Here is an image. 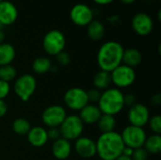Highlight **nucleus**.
Wrapping results in <instances>:
<instances>
[{"mask_svg": "<svg viewBox=\"0 0 161 160\" xmlns=\"http://www.w3.org/2000/svg\"><path fill=\"white\" fill-rule=\"evenodd\" d=\"M95 143L96 155L101 160H115L125 148L121 134L116 131L101 133Z\"/></svg>", "mask_w": 161, "mask_h": 160, "instance_id": "nucleus-1", "label": "nucleus"}, {"mask_svg": "<svg viewBox=\"0 0 161 160\" xmlns=\"http://www.w3.org/2000/svg\"><path fill=\"white\" fill-rule=\"evenodd\" d=\"M125 48L116 41L104 42L97 52L96 61L100 70L110 73L122 64Z\"/></svg>", "mask_w": 161, "mask_h": 160, "instance_id": "nucleus-2", "label": "nucleus"}, {"mask_svg": "<svg viewBox=\"0 0 161 160\" xmlns=\"http://www.w3.org/2000/svg\"><path fill=\"white\" fill-rule=\"evenodd\" d=\"M124 92L117 88H108L101 92L97 106L102 114L116 116L125 108Z\"/></svg>", "mask_w": 161, "mask_h": 160, "instance_id": "nucleus-3", "label": "nucleus"}, {"mask_svg": "<svg viewBox=\"0 0 161 160\" xmlns=\"http://www.w3.org/2000/svg\"><path fill=\"white\" fill-rule=\"evenodd\" d=\"M37 89V80L30 74H24L17 76L13 84V91L23 102H27L35 93Z\"/></svg>", "mask_w": 161, "mask_h": 160, "instance_id": "nucleus-4", "label": "nucleus"}, {"mask_svg": "<svg viewBox=\"0 0 161 160\" xmlns=\"http://www.w3.org/2000/svg\"><path fill=\"white\" fill-rule=\"evenodd\" d=\"M66 46L65 35L58 29H52L45 33L42 39V47L46 54L56 57L64 51Z\"/></svg>", "mask_w": 161, "mask_h": 160, "instance_id": "nucleus-5", "label": "nucleus"}, {"mask_svg": "<svg viewBox=\"0 0 161 160\" xmlns=\"http://www.w3.org/2000/svg\"><path fill=\"white\" fill-rule=\"evenodd\" d=\"M84 125L85 124L82 123L78 115H67L62 124H60V126L58 127L60 130L61 138L69 141L77 140L79 137L82 136Z\"/></svg>", "mask_w": 161, "mask_h": 160, "instance_id": "nucleus-6", "label": "nucleus"}, {"mask_svg": "<svg viewBox=\"0 0 161 160\" xmlns=\"http://www.w3.org/2000/svg\"><path fill=\"white\" fill-rule=\"evenodd\" d=\"M111 83L117 89H125L132 86L136 80V72L133 68L121 64L110 72Z\"/></svg>", "mask_w": 161, "mask_h": 160, "instance_id": "nucleus-7", "label": "nucleus"}, {"mask_svg": "<svg viewBox=\"0 0 161 160\" xmlns=\"http://www.w3.org/2000/svg\"><path fill=\"white\" fill-rule=\"evenodd\" d=\"M65 106L74 111L81 110L86 105L89 104L87 91L79 87H73L67 90L63 96Z\"/></svg>", "mask_w": 161, "mask_h": 160, "instance_id": "nucleus-8", "label": "nucleus"}, {"mask_svg": "<svg viewBox=\"0 0 161 160\" xmlns=\"http://www.w3.org/2000/svg\"><path fill=\"white\" fill-rule=\"evenodd\" d=\"M122 140L125 146L130 147L132 149H137L143 147L145 140L147 138L146 132L142 127L127 125L121 133Z\"/></svg>", "mask_w": 161, "mask_h": 160, "instance_id": "nucleus-9", "label": "nucleus"}, {"mask_svg": "<svg viewBox=\"0 0 161 160\" xmlns=\"http://www.w3.org/2000/svg\"><path fill=\"white\" fill-rule=\"evenodd\" d=\"M67 116L66 109L60 105H52L47 107L42 113V121L45 126L59 127Z\"/></svg>", "mask_w": 161, "mask_h": 160, "instance_id": "nucleus-10", "label": "nucleus"}, {"mask_svg": "<svg viewBox=\"0 0 161 160\" xmlns=\"http://www.w3.org/2000/svg\"><path fill=\"white\" fill-rule=\"evenodd\" d=\"M70 19L77 26H87L94 19V13L88 5L78 3L71 8Z\"/></svg>", "mask_w": 161, "mask_h": 160, "instance_id": "nucleus-11", "label": "nucleus"}, {"mask_svg": "<svg viewBox=\"0 0 161 160\" xmlns=\"http://www.w3.org/2000/svg\"><path fill=\"white\" fill-rule=\"evenodd\" d=\"M150 110L149 108L141 103H136L132 107L129 108L127 112V120L130 125L144 127L147 125L148 121L150 119Z\"/></svg>", "mask_w": 161, "mask_h": 160, "instance_id": "nucleus-12", "label": "nucleus"}, {"mask_svg": "<svg viewBox=\"0 0 161 160\" xmlns=\"http://www.w3.org/2000/svg\"><path fill=\"white\" fill-rule=\"evenodd\" d=\"M131 25L134 32L142 37L148 36L154 29L153 19L146 12L136 13L131 20Z\"/></svg>", "mask_w": 161, "mask_h": 160, "instance_id": "nucleus-13", "label": "nucleus"}, {"mask_svg": "<svg viewBox=\"0 0 161 160\" xmlns=\"http://www.w3.org/2000/svg\"><path fill=\"white\" fill-rule=\"evenodd\" d=\"M75 152L82 158L89 159L96 156V143L95 141L89 137L81 136L75 141Z\"/></svg>", "mask_w": 161, "mask_h": 160, "instance_id": "nucleus-14", "label": "nucleus"}, {"mask_svg": "<svg viewBox=\"0 0 161 160\" xmlns=\"http://www.w3.org/2000/svg\"><path fill=\"white\" fill-rule=\"evenodd\" d=\"M18 18V9L16 6L8 0L0 2V24L1 25H10Z\"/></svg>", "mask_w": 161, "mask_h": 160, "instance_id": "nucleus-15", "label": "nucleus"}, {"mask_svg": "<svg viewBox=\"0 0 161 160\" xmlns=\"http://www.w3.org/2000/svg\"><path fill=\"white\" fill-rule=\"evenodd\" d=\"M29 144L36 148L43 147L48 142L47 130L42 126H33L26 134Z\"/></svg>", "mask_w": 161, "mask_h": 160, "instance_id": "nucleus-16", "label": "nucleus"}, {"mask_svg": "<svg viewBox=\"0 0 161 160\" xmlns=\"http://www.w3.org/2000/svg\"><path fill=\"white\" fill-rule=\"evenodd\" d=\"M73 151V146L71 144V141L60 138L55 141H53L52 147H51V152L53 157L56 159L65 160L67 159Z\"/></svg>", "mask_w": 161, "mask_h": 160, "instance_id": "nucleus-17", "label": "nucleus"}, {"mask_svg": "<svg viewBox=\"0 0 161 160\" xmlns=\"http://www.w3.org/2000/svg\"><path fill=\"white\" fill-rule=\"evenodd\" d=\"M102 112L96 104H88L79 110V118L84 124H94L98 122Z\"/></svg>", "mask_w": 161, "mask_h": 160, "instance_id": "nucleus-18", "label": "nucleus"}, {"mask_svg": "<svg viewBox=\"0 0 161 160\" xmlns=\"http://www.w3.org/2000/svg\"><path fill=\"white\" fill-rule=\"evenodd\" d=\"M142 55L140 50L136 48L125 49L123 55V60H122L123 64L134 69L135 67L139 66L142 63Z\"/></svg>", "mask_w": 161, "mask_h": 160, "instance_id": "nucleus-19", "label": "nucleus"}, {"mask_svg": "<svg viewBox=\"0 0 161 160\" xmlns=\"http://www.w3.org/2000/svg\"><path fill=\"white\" fill-rule=\"evenodd\" d=\"M105 25L104 24L99 21L93 19L88 25H87V34L88 37L94 41H98L103 39L105 35Z\"/></svg>", "mask_w": 161, "mask_h": 160, "instance_id": "nucleus-20", "label": "nucleus"}, {"mask_svg": "<svg viewBox=\"0 0 161 160\" xmlns=\"http://www.w3.org/2000/svg\"><path fill=\"white\" fill-rule=\"evenodd\" d=\"M92 83H93V87L99 90L100 91H103L110 88V86L112 85L110 73L103 71V70L98 71L93 76Z\"/></svg>", "mask_w": 161, "mask_h": 160, "instance_id": "nucleus-21", "label": "nucleus"}, {"mask_svg": "<svg viewBox=\"0 0 161 160\" xmlns=\"http://www.w3.org/2000/svg\"><path fill=\"white\" fill-rule=\"evenodd\" d=\"M15 56L16 51L12 44L8 42L0 43V67L11 64Z\"/></svg>", "mask_w": 161, "mask_h": 160, "instance_id": "nucleus-22", "label": "nucleus"}, {"mask_svg": "<svg viewBox=\"0 0 161 160\" xmlns=\"http://www.w3.org/2000/svg\"><path fill=\"white\" fill-rule=\"evenodd\" d=\"M148 155H159L161 153V135L152 134L148 136L143 144Z\"/></svg>", "mask_w": 161, "mask_h": 160, "instance_id": "nucleus-23", "label": "nucleus"}, {"mask_svg": "<svg viewBox=\"0 0 161 160\" xmlns=\"http://www.w3.org/2000/svg\"><path fill=\"white\" fill-rule=\"evenodd\" d=\"M96 124L101 133H108V132L115 131L117 121L115 119V116L102 114Z\"/></svg>", "mask_w": 161, "mask_h": 160, "instance_id": "nucleus-24", "label": "nucleus"}, {"mask_svg": "<svg viewBox=\"0 0 161 160\" xmlns=\"http://www.w3.org/2000/svg\"><path fill=\"white\" fill-rule=\"evenodd\" d=\"M53 64L47 57H39L34 59L32 63V70L37 74H43L51 71Z\"/></svg>", "mask_w": 161, "mask_h": 160, "instance_id": "nucleus-25", "label": "nucleus"}, {"mask_svg": "<svg viewBox=\"0 0 161 160\" xmlns=\"http://www.w3.org/2000/svg\"><path fill=\"white\" fill-rule=\"evenodd\" d=\"M31 128V124L28 120L25 118H17L12 123V130L15 134L25 136Z\"/></svg>", "mask_w": 161, "mask_h": 160, "instance_id": "nucleus-26", "label": "nucleus"}, {"mask_svg": "<svg viewBox=\"0 0 161 160\" xmlns=\"http://www.w3.org/2000/svg\"><path fill=\"white\" fill-rule=\"evenodd\" d=\"M17 77V71L11 64L0 67V79L10 84Z\"/></svg>", "mask_w": 161, "mask_h": 160, "instance_id": "nucleus-27", "label": "nucleus"}, {"mask_svg": "<svg viewBox=\"0 0 161 160\" xmlns=\"http://www.w3.org/2000/svg\"><path fill=\"white\" fill-rule=\"evenodd\" d=\"M151 129V131L153 132V134H158L160 135L161 134V116L157 114L154 116H151L148 124H147Z\"/></svg>", "mask_w": 161, "mask_h": 160, "instance_id": "nucleus-28", "label": "nucleus"}, {"mask_svg": "<svg viewBox=\"0 0 161 160\" xmlns=\"http://www.w3.org/2000/svg\"><path fill=\"white\" fill-rule=\"evenodd\" d=\"M101 92L102 91H100L99 90H97L95 88L87 91V96H88L89 103L97 105V103H98V101L100 99V96H101Z\"/></svg>", "mask_w": 161, "mask_h": 160, "instance_id": "nucleus-29", "label": "nucleus"}, {"mask_svg": "<svg viewBox=\"0 0 161 160\" xmlns=\"http://www.w3.org/2000/svg\"><path fill=\"white\" fill-rule=\"evenodd\" d=\"M148 153L145 151L143 147L137 148L133 150V154L131 156L132 160H147L148 159Z\"/></svg>", "mask_w": 161, "mask_h": 160, "instance_id": "nucleus-30", "label": "nucleus"}, {"mask_svg": "<svg viewBox=\"0 0 161 160\" xmlns=\"http://www.w3.org/2000/svg\"><path fill=\"white\" fill-rule=\"evenodd\" d=\"M56 60L59 66H67L71 62V57L67 52L62 51L56 56Z\"/></svg>", "mask_w": 161, "mask_h": 160, "instance_id": "nucleus-31", "label": "nucleus"}, {"mask_svg": "<svg viewBox=\"0 0 161 160\" xmlns=\"http://www.w3.org/2000/svg\"><path fill=\"white\" fill-rule=\"evenodd\" d=\"M10 92V84L0 79V100H4Z\"/></svg>", "mask_w": 161, "mask_h": 160, "instance_id": "nucleus-32", "label": "nucleus"}, {"mask_svg": "<svg viewBox=\"0 0 161 160\" xmlns=\"http://www.w3.org/2000/svg\"><path fill=\"white\" fill-rule=\"evenodd\" d=\"M47 130V136H48V140H51L53 141L58 140L61 138V134H60V130L58 127H51L46 129Z\"/></svg>", "mask_w": 161, "mask_h": 160, "instance_id": "nucleus-33", "label": "nucleus"}, {"mask_svg": "<svg viewBox=\"0 0 161 160\" xmlns=\"http://www.w3.org/2000/svg\"><path fill=\"white\" fill-rule=\"evenodd\" d=\"M124 101H125V107H132L133 105H135L137 103V98L134 94L132 93H128V94H125L124 97Z\"/></svg>", "mask_w": 161, "mask_h": 160, "instance_id": "nucleus-34", "label": "nucleus"}, {"mask_svg": "<svg viewBox=\"0 0 161 160\" xmlns=\"http://www.w3.org/2000/svg\"><path fill=\"white\" fill-rule=\"evenodd\" d=\"M151 104L155 107H159L161 104V95L159 93H156L151 97Z\"/></svg>", "mask_w": 161, "mask_h": 160, "instance_id": "nucleus-35", "label": "nucleus"}, {"mask_svg": "<svg viewBox=\"0 0 161 160\" xmlns=\"http://www.w3.org/2000/svg\"><path fill=\"white\" fill-rule=\"evenodd\" d=\"M8 112V105L5 100H0V118L4 117Z\"/></svg>", "mask_w": 161, "mask_h": 160, "instance_id": "nucleus-36", "label": "nucleus"}, {"mask_svg": "<svg viewBox=\"0 0 161 160\" xmlns=\"http://www.w3.org/2000/svg\"><path fill=\"white\" fill-rule=\"evenodd\" d=\"M133 150H134V149H132V148H130V147L125 146L122 155H123V156H125V157H131V156H132V154H133Z\"/></svg>", "mask_w": 161, "mask_h": 160, "instance_id": "nucleus-37", "label": "nucleus"}, {"mask_svg": "<svg viewBox=\"0 0 161 160\" xmlns=\"http://www.w3.org/2000/svg\"><path fill=\"white\" fill-rule=\"evenodd\" d=\"M92 1L97 5H108L112 3L114 0H92Z\"/></svg>", "mask_w": 161, "mask_h": 160, "instance_id": "nucleus-38", "label": "nucleus"}, {"mask_svg": "<svg viewBox=\"0 0 161 160\" xmlns=\"http://www.w3.org/2000/svg\"><path fill=\"white\" fill-rule=\"evenodd\" d=\"M120 2H122L123 4H126V5H130V4H133L135 3L137 0H119Z\"/></svg>", "mask_w": 161, "mask_h": 160, "instance_id": "nucleus-39", "label": "nucleus"}, {"mask_svg": "<svg viewBox=\"0 0 161 160\" xmlns=\"http://www.w3.org/2000/svg\"><path fill=\"white\" fill-rule=\"evenodd\" d=\"M5 33L2 31V29H0V43L5 42Z\"/></svg>", "mask_w": 161, "mask_h": 160, "instance_id": "nucleus-40", "label": "nucleus"}, {"mask_svg": "<svg viewBox=\"0 0 161 160\" xmlns=\"http://www.w3.org/2000/svg\"><path fill=\"white\" fill-rule=\"evenodd\" d=\"M115 160H132V159H131V157H125V156L121 155L120 157H117Z\"/></svg>", "mask_w": 161, "mask_h": 160, "instance_id": "nucleus-41", "label": "nucleus"}, {"mask_svg": "<svg viewBox=\"0 0 161 160\" xmlns=\"http://www.w3.org/2000/svg\"><path fill=\"white\" fill-rule=\"evenodd\" d=\"M0 29H2V25H1V24H0Z\"/></svg>", "mask_w": 161, "mask_h": 160, "instance_id": "nucleus-42", "label": "nucleus"}, {"mask_svg": "<svg viewBox=\"0 0 161 160\" xmlns=\"http://www.w3.org/2000/svg\"><path fill=\"white\" fill-rule=\"evenodd\" d=\"M1 1H3V0H0V2H1Z\"/></svg>", "mask_w": 161, "mask_h": 160, "instance_id": "nucleus-43", "label": "nucleus"}]
</instances>
